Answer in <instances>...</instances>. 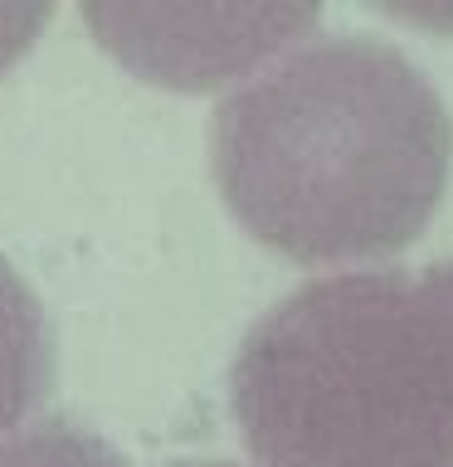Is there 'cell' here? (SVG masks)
<instances>
[{
    "mask_svg": "<svg viewBox=\"0 0 453 467\" xmlns=\"http://www.w3.org/2000/svg\"><path fill=\"white\" fill-rule=\"evenodd\" d=\"M453 166V117L395 44L307 39L210 117L229 214L292 263H371L415 244Z\"/></svg>",
    "mask_w": 453,
    "mask_h": 467,
    "instance_id": "cell-1",
    "label": "cell"
},
{
    "mask_svg": "<svg viewBox=\"0 0 453 467\" xmlns=\"http://www.w3.org/2000/svg\"><path fill=\"white\" fill-rule=\"evenodd\" d=\"M229 404L263 467H453V263L288 292L248 327Z\"/></svg>",
    "mask_w": 453,
    "mask_h": 467,
    "instance_id": "cell-2",
    "label": "cell"
},
{
    "mask_svg": "<svg viewBox=\"0 0 453 467\" xmlns=\"http://www.w3.org/2000/svg\"><path fill=\"white\" fill-rule=\"evenodd\" d=\"M317 20L312 5H83L102 49L166 88L254 78L273 54L298 49Z\"/></svg>",
    "mask_w": 453,
    "mask_h": 467,
    "instance_id": "cell-3",
    "label": "cell"
},
{
    "mask_svg": "<svg viewBox=\"0 0 453 467\" xmlns=\"http://www.w3.org/2000/svg\"><path fill=\"white\" fill-rule=\"evenodd\" d=\"M54 379V336L35 287L0 254V438L15 433Z\"/></svg>",
    "mask_w": 453,
    "mask_h": 467,
    "instance_id": "cell-4",
    "label": "cell"
},
{
    "mask_svg": "<svg viewBox=\"0 0 453 467\" xmlns=\"http://www.w3.org/2000/svg\"><path fill=\"white\" fill-rule=\"evenodd\" d=\"M0 467H127V458L73 419H39L0 438Z\"/></svg>",
    "mask_w": 453,
    "mask_h": 467,
    "instance_id": "cell-5",
    "label": "cell"
},
{
    "mask_svg": "<svg viewBox=\"0 0 453 467\" xmlns=\"http://www.w3.org/2000/svg\"><path fill=\"white\" fill-rule=\"evenodd\" d=\"M49 15H54L49 5H0V73L39 39Z\"/></svg>",
    "mask_w": 453,
    "mask_h": 467,
    "instance_id": "cell-6",
    "label": "cell"
},
{
    "mask_svg": "<svg viewBox=\"0 0 453 467\" xmlns=\"http://www.w3.org/2000/svg\"><path fill=\"white\" fill-rule=\"evenodd\" d=\"M166 467H239V462H210V458H190V462H166Z\"/></svg>",
    "mask_w": 453,
    "mask_h": 467,
    "instance_id": "cell-7",
    "label": "cell"
}]
</instances>
